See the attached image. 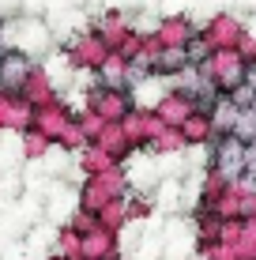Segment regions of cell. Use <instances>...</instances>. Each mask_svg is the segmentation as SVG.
<instances>
[{
  "mask_svg": "<svg viewBox=\"0 0 256 260\" xmlns=\"http://www.w3.org/2000/svg\"><path fill=\"white\" fill-rule=\"evenodd\" d=\"M245 155H249V143H241L234 132H226L223 143L215 147V162H218V170H223L226 177H237L245 170Z\"/></svg>",
  "mask_w": 256,
  "mask_h": 260,
  "instance_id": "6da1fadb",
  "label": "cell"
},
{
  "mask_svg": "<svg viewBox=\"0 0 256 260\" xmlns=\"http://www.w3.org/2000/svg\"><path fill=\"white\" fill-rule=\"evenodd\" d=\"M26 76H30V60L23 53H0V87L15 91V87H23Z\"/></svg>",
  "mask_w": 256,
  "mask_h": 260,
  "instance_id": "7a4b0ae2",
  "label": "cell"
},
{
  "mask_svg": "<svg viewBox=\"0 0 256 260\" xmlns=\"http://www.w3.org/2000/svg\"><path fill=\"white\" fill-rule=\"evenodd\" d=\"M230 132H234L241 143H252V140H256V113H252V110L241 113V117H237V124H230Z\"/></svg>",
  "mask_w": 256,
  "mask_h": 260,
  "instance_id": "3957f363",
  "label": "cell"
},
{
  "mask_svg": "<svg viewBox=\"0 0 256 260\" xmlns=\"http://www.w3.org/2000/svg\"><path fill=\"white\" fill-rule=\"evenodd\" d=\"M158 60H162V64H158V68H166V72H173V68L189 64V57H185V49H166V53H162V57H158Z\"/></svg>",
  "mask_w": 256,
  "mask_h": 260,
  "instance_id": "277c9868",
  "label": "cell"
},
{
  "mask_svg": "<svg viewBox=\"0 0 256 260\" xmlns=\"http://www.w3.org/2000/svg\"><path fill=\"white\" fill-rule=\"evenodd\" d=\"M0 23H4V19H0Z\"/></svg>",
  "mask_w": 256,
  "mask_h": 260,
  "instance_id": "5b68a950",
  "label": "cell"
}]
</instances>
